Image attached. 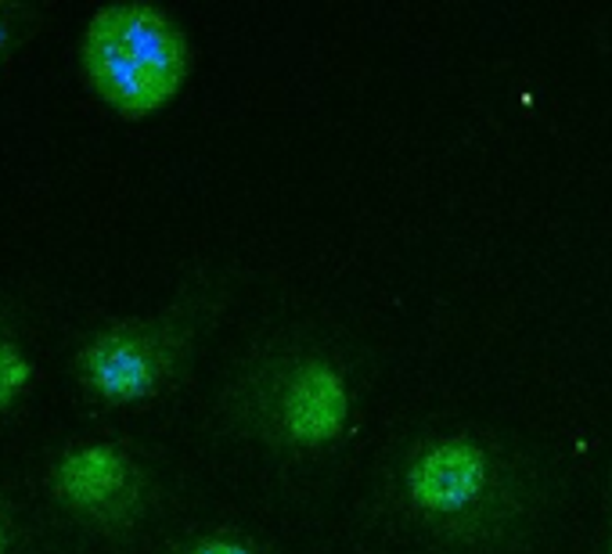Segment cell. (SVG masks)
Masks as SVG:
<instances>
[{
  "label": "cell",
  "mask_w": 612,
  "mask_h": 554,
  "mask_svg": "<svg viewBox=\"0 0 612 554\" xmlns=\"http://www.w3.org/2000/svg\"><path fill=\"white\" fill-rule=\"evenodd\" d=\"M216 411L230 436L284 461H310L357 432L364 371L339 335L289 324L245 349Z\"/></svg>",
  "instance_id": "7a4b0ae2"
},
{
  "label": "cell",
  "mask_w": 612,
  "mask_h": 554,
  "mask_svg": "<svg viewBox=\"0 0 612 554\" xmlns=\"http://www.w3.org/2000/svg\"><path fill=\"white\" fill-rule=\"evenodd\" d=\"M40 360L19 324L0 314V411H11L36 385Z\"/></svg>",
  "instance_id": "8992f818"
},
{
  "label": "cell",
  "mask_w": 612,
  "mask_h": 554,
  "mask_svg": "<svg viewBox=\"0 0 612 554\" xmlns=\"http://www.w3.org/2000/svg\"><path fill=\"white\" fill-rule=\"evenodd\" d=\"M159 554H264V547L241 530H227V525H213V530H195L170 540Z\"/></svg>",
  "instance_id": "52a82bcc"
},
{
  "label": "cell",
  "mask_w": 612,
  "mask_h": 554,
  "mask_svg": "<svg viewBox=\"0 0 612 554\" xmlns=\"http://www.w3.org/2000/svg\"><path fill=\"white\" fill-rule=\"evenodd\" d=\"M605 554H612V482L605 493Z\"/></svg>",
  "instance_id": "30bf717a"
},
{
  "label": "cell",
  "mask_w": 612,
  "mask_h": 554,
  "mask_svg": "<svg viewBox=\"0 0 612 554\" xmlns=\"http://www.w3.org/2000/svg\"><path fill=\"white\" fill-rule=\"evenodd\" d=\"M555 471L529 443L480 422L404 432L375 461L367 508L429 554H519L555 511Z\"/></svg>",
  "instance_id": "6da1fadb"
},
{
  "label": "cell",
  "mask_w": 612,
  "mask_h": 554,
  "mask_svg": "<svg viewBox=\"0 0 612 554\" xmlns=\"http://www.w3.org/2000/svg\"><path fill=\"white\" fill-rule=\"evenodd\" d=\"M235 292V278L206 267L148 314H119L79 335L73 374L105 403H144L192 371L202 339L216 328Z\"/></svg>",
  "instance_id": "3957f363"
},
{
  "label": "cell",
  "mask_w": 612,
  "mask_h": 554,
  "mask_svg": "<svg viewBox=\"0 0 612 554\" xmlns=\"http://www.w3.org/2000/svg\"><path fill=\"white\" fill-rule=\"evenodd\" d=\"M79 69L127 116L162 108L192 73V40L155 0H105L79 30Z\"/></svg>",
  "instance_id": "277c9868"
},
{
  "label": "cell",
  "mask_w": 612,
  "mask_h": 554,
  "mask_svg": "<svg viewBox=\"0 0 612 554\" xmlns=\"http://www.w3.org/2000/svg\"><path fill=\"white\" fill-rule=\"evenodd\" d=\"M22 551V522L15 504L0 493V554H19Z\"/></svg>",
  "instance_id": "9c48e42d"
},
{
  "label": "cell",
  "mask_w": 612,
  "mask_h": 554,
  "mask_svg": "<svg viewBox=\"0 0 612 554\" xmlns=\"http://www.w3.org/2000/svg\"><path fill=\"white\" fill-rule=\"evenodd\" d=\"M40 22H44V4L36 0H0V62L25 44Z\"/></svg>",
  "instance_id": "ba28073f"
},
{
  "label": "cell",
  "mask_w": 612,
  "mask_h": 554,
  "mask_svg": "<svg viewBox=\"0 0 612 554\" xmlns=\"http://www.w3.org/2000/svg\"><path fill=\"white\" fill-rule=\"evenodd\" d=\"M44 486L65 515L98 533L133 530L159 501L155 468L116 436L65 439L44 468Z\"/></svg>",
  "instance_id": "5b68a950"
}]
</instances>
